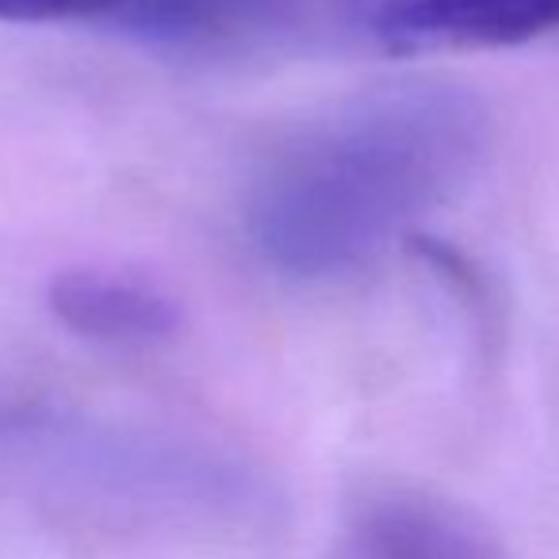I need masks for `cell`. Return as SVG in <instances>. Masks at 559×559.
I'll list each match as a JSON object with an SVG mask.
<instances>
[{"instance_id":"obj_5","label":"cell","mask_w":559,"mask_h":559,"mask_svg":"<svg viewBox=\"0 0 559 559\" xmlns=\"http://www.w3.org/2000/svg\"><path fill=\"white\" fill-rule=\"evenodd\" d=\"M203 0H0L4 24H78V20H127L146 27L192 24Z\"/></svg>"},{"instance_id":"obj_2","label":"cell","mask_w":559,"mask_h":559,"mask_svg":"<svg viewBox=\"0 0 559 559\" xmlns=\"http://www.w3.org/2000/svg\"><path fill=\"white\" fill-rule=\"evenodd\" d=\"M368 32L395 55L490 50L559 27V0H365Z\"/></svg>"},{"instance_id":"obj_3","label":"cell","mask_w":559,"mask_h":559,"mask_svg":"<svg viewBox=\"0 0 559 559\" xmlns=\"http://www.w3.org/2000/svg\"><path fill=\"white\" fill-rule=\"evenodd\" d=\"M353 559H506L495 536L452 502L421 490H383L357 510Z\"/></svg>"},{"instance_id":"obj_4","label":"cell","mask_w":559,"mask_h":559,"mask_svg":"<svg viewBox=\"0 0 559 559\" xmlns=\"http://www.w3.org/2000/svg\"><path fill=\"white\" fill-rule=\"evenodd\" d=\"M47 304L66 330L108 345H154L180 330L177 299L131 272L66 269L50 280Z\"/></svg>"},{"instance_id":"obj_1","label":"cell","mask_w":559,"mask_h":559,"mask_svg":"<svg viewBox=\"0 0 559 559\" xmlns=\"http://www.w3.org/2000/svg\"><path fill=\"white\" fill-rule=\"evenodd\" d=\"M483 150L487 111L460 88L372 96L272 157L249 192L253 246L292 276L353 272L449 203Z\"/></svg>"}]
</instances>
